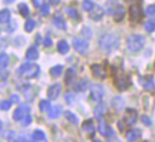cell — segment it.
Masks as SVG:
<instances>
[{
    "instance_id": "obj_1",
    "label": "cell",
    "mask_w": 155,
    "mask_h": 142,
    "mask_svg": "<svg viewBox=\"0 0 155 142\" xmlns=\"http://www.w3.org/2000/svg\"><path fill=\"white\" fill-rule=\"evenodd\" d=\"M119 44H120V38L116 34H111V33L103 34L98 40V46L104 52H109L119 47Z\"/></svg>"
},
{
    "instance_id": "obj_2",
    "label": "cell",
    "mask_w": 155,
    "mask_h": 142,
    "mask_svg": "<svg viewBox=\"0 0 155 142\" xmlns=\"http://www.w3.org/2000/svg\"><path fill=\"white\" fill-rule=\"evenodd\" d=\"M145 44V38L139 34H132L127 38V47L131 52H138L143 49Z\"/></svg>"
},
{
    "instance_id": "obj_3",
    "label": "cell",
    "mask_w": 155,
    "mask_h": 142,
    "mask_svg": "<svg viewBox=\"0 0 155 142\" xmlns=\"http://www.w3.org/2000/svg\"><path fill=\"white\" fill-rule=\"evenodd\" d=\"M17 73H18L19 76L24 75V76H27V78H29V79H33V78H36V76L39 75L40 68H39V66H36V64L24 63V64H22V66L18 68Z\"/></svg>"
},
{
    "instance_id": "obj_4",
    "label": "cell",
    "mask_w": 155,
    "mask_h": 142,
    "mask_svg": "<svg viewBox=\"0 0 155 142\" xmlns=\"http://www.w3.org/2000/svg\"><path fill=\"white\" fill-rule=\"evenodd\" d=\"M128 15H130V19L132 22H139L143 18V11L139 4H132L128 7Z\"/></svg>"
},
{
    "instance_id": "obj_5",
    "label": "cell",
    "mask_w": 155,
    "mask_h": 142,
    "mask_svg": "<svg viewBox=\"0 0 155 142\" xmlns=\"http://www.w3.org/2000/svg\"><path fill=\"white\" fill-rule=\"evenodd\" d=\"M104 96V89L102 85L99 84H93L91 86V100L99 102L102 100V97Z\"/></svg>"
},
{
    "instance_id": "obj_6",
    "label": "cell",
    "mask_w": 155,
    "mask_h": 142,
    "mask_svg": "<svg viewBox=\"0 0 155 142\" xmlns=\"http://www.w3.org/2000/svg\"><path fill=\"white\" fill-rule=\"evenodd\" d=\"M115 85L117 86V89L120 90V91H122V90H126L127 87H128V85H130V80H128V78L126 76V75H124V74H115Z\"/></svg>"
},
{
    "instance_id": "obj_7",
    "label": "cell",
    "mask_w": 155,
    "mask_h": 142,
    "mask_svg": "<svg viewBox=\"0 0 155 142\" xmlns=\"http://www.w3.org/2000/svg\"><path fill=\"white\" fill-rule=\"evenodd\" d=\"M73 46L80 53H86L87 52V49H88L87 41H85L82 39H79V38H74L73 39Z\"/></svg>"
},
{
    "instance_id": "obj_8",
    "label": "cell",
    "mask_w": 155,
    "mask_h": 142,
    "mask_svg": "<svg viewBox=\"0 0 155 142\" xmlns=\"http://www.w3.org/2000/svg\"><path fill=\"white\" fill-rule=\"evenodd\" d=\"M91 72H92V74H93L96 78H98V79H104V78L107 76V70H105V68H104L102 64H98V63H94V64L91 66Z\"/></svg>"
},
{
    "instance_id": "obj_9",
    "label": "cell",
    "mask_w": 155,
    "mask_h": 142,
    "mask_svg": "<svg viewBox=\"0 0 155 142\" xmlns=\"http://www.w3.org/2000/svg\"><path fill=\"white\" fill-rule=\"evenodd\" d=\"M62 92V85L61 84H53L47 89V97L48 100H56Z\"/></svg>"
},
{
    "instance_id": "obj_10",
    "label": "cell",
    "mask_w": 155,
    "mask_h": 142,
    "mask_svg": "<svg viewBox=\"0 0 155 142\" xmlns=\"http://www.w3.org/2000/svg\"><path fill=\"white\" fill-rule=\"evenodd\" d=\"M124 120H125V124L128 125V126L134 125L136 121H137V110H134V109H127L126 110V114L124 117Z\"/></svg>"
},
{
    "instance_id": "obj_11",
    "label": "cell",
    "mask_w": 155,
    "mask_h": 142,
    "mask_svg": "<svg viewBox=\"0 0 155 142\" xmlns=\"http://www.w3.org/2000/svg\"><path fill=\"white\" fill-rule=\"evenodd\" d=\"M29 112H30V107L29 106H19L13 112V119L15 120H22Z\"/></svg>"
},
{
    "instance_id": "obj_12",
    "label": "cell",
    "mask_w": 155,
    "mask_h": 142,
    "mask_svg": "<svg viewBox=\"0 0 155 142\" xmlns=\"http://www.w3.org/2000/svg\"><path fill=\"white\" fill-rule=\"evenodd\" d=\"M98 131L103 137H110L113 135V129L105 123V121H99L98 124Z\"/></svg>"
},
{
    "instance_id": "obj_13",
    "label": "cell",
    "mask_w": 155,
    "mask_h": 142,
    "mask_svg": "<svg viewBox=\"0 0 155 142\" xmlns=\"http://www.w3.org/2000/svg\"><path fill=\"white\" fill-rule=\"evenodd\" d=\"M103 16H104V10L101 6H94V8L91 11V15H90V17L93 21H99L103 18Z\"/></svg>"
},
{
    "instance_id": "obj_14",
    "label": "cell",
    "mask_w": 155,
    "mask_h": 142,
    "mask_svg": "<svg viewBox=\"0 0 155 142\" xmlns=\"http://www.w3.org/2000/svg\"><path fill=\"white\" fill-rule=\"evenodd\" d=\"M105 110H107V106H105V103L99 101V103L94 107V117L98 118V119H101V118L104 115Z\"/></svg>"
},
{
    "instance_id": "obj_15",
    "label": "cell",
    "mask_w": 155,
    "mask_h": 142,
    "mask_svg": "<svg viewBox=\"0 0 155 142\" xmlns=\"http://www.w3.org/2000/svg\"><path fill=\"white\" fill-rule=\"evenodd\" d=\"M88 80L87 79H81L80 81H78L76 84H75V86H74V90L76 91V92H84V91H86L87 90V87H88Z\"/></svg>"
},
{
    "instance_id": "obj_16",
    "label": "cell",
    "mask_w": 155,
    "mask_h": 142,
    "mask_svg": "<svg viewBox=\"0 0 155 142\" xmlns=\"http://www.w3.org/2000/svg\"><path fill=\"white\" fill-rule=\"evenodd\" d=\"M111 106L114 109L116 110H121L125 106V102H124V98L121 96H115L113 100H111Z\"/></svg>"
},
{
    "instance_id": "obj_17",
    "label": "cell",
    "mask_w": 155,
    "mask_h": 142,
    "mask_svg": "<svg viewBox=\"0 0 155 142\" xmlns=\"http://www.w3.org/2000/svg\"><path fill=\"white\" fill-rule=\"evenodd\" d=\"M140 136H142V131H140L139 129H137V130H131V131H128V132L126 134V138H127L128 141H136V140L140 138Z\"/></svg>"
},
{
    "instance_id": "obj_18",
    "label": "cell",
    "mask_w": 155,
    "mask_h": 142,
    "mask_svg": "<svg viewBox=\"0 0 155 142\" xmlns=\"http://www.w3.org/2000/svg\"><path fill=\"white\" fill-rule=\"evenodd\" d=\"M53 23H54V25H56L57 28H59V29H65V21L63 19V17H62L61 15L56 13V15L53 16Z\"/></svg>"
},
{
    "instance_id": "obj_19",
    "label": "cell",
    "mask_w": 155,
    "mask_h": 142,
    "mask_svg": "<svg viewBox=\"0 0 155 142\" xmlns=\"http://www.w3.org/2000/svg\"><path fill=\"white\" fill-rule=\"evenodd\" d=\"M39 57V52L36 50V47H29L27 50V53H25V58L28 61H34Z\"/></svg>"
},
{
    "instance_id": "obj_20",
    "label": "cell",
    "mask_w": 155,
    "mask_h": 142,
    "mask_svg": "<svg viewBox=\"0 0 155 142\" xmlns=\"http://www.w3.org/2000/svg\"><path fill=\"white\" fill-rule=\"evenodd\" d=\"M82 130L86 131L87 134L92 135V134L94 132V130H96V129H94V125H93V121H92L91 119L84 121V124H82Z\"/></svg>"
},
{
    "instance_id": "obj_21",
    "label": "cell",
    "mask_w": 155,
    "mask_h": 142,
    "mask_svg": "<svg viewBox=\"0 0 155 142\" xmlns=\"http://www.w3.org/2000/svg\"><path fill=\"white\" fill-rule=\"evenodd\" d=\"M142 85H143V87H144L145 90H149V91H153V90L155 89V83H154V80H153L151 76H149V78L145 79V80L142 79Z\"/></svg>"
},
{
    "instance_id": "obj_22",
    "label": "cell",
    "mask_w": 155,
    "mask_h": 142,
    "mask_svg": "<svg viewBox=\"0 0 155 142\" xmlns=\"http://www.w3.org/2000/svg\"><path fill=\"white\" fill-rule=\"evenodd\" d=\"M57 50H58V52L62 53V55L67 53V52L69 51V45H68V42H67L65 40L58 41V44H57Z\"/></svg>"
},
{
    "instance_id": "obj_23",
    "label": "cell",
    "mask_w": 155,
    "mask_h": 142,
    "mask_svg": "<svg viewBox=\"0 0 155 142\" xmlns=\"http://www.w3.org/2000/svg\"><path fill=\"white\" fill-rule=\"evenodd\" d=\"M63 72V66L61 64H57V66H53L51 69H50V74L52 78H58Z\"/></svg>"
},
{
    "instance_id": "obj_24",
    "label": "cell",
    "mask_w": 155,
    "mask_h": 142,
    "mask_svg": "<svg viewBox=\"0 0 155 142\" xmlns=\"http://www.w3.org/2000/svg\"><path fill=\"white\" fill-rule=\"evenodd\" d=\"M46 140V136H45V134H44V131H41V130H35L34 132H33V135H31V141H45Z\"/></svg>"
},
{
    "instance_id": "obj_25",
    "label": "cell",
    "mask_w": 155,
    "mask_h": 142,
    "mask_svg": "<svg viewBox=\"0 0 155 142\" xmlns=\"http://www.w3.org/2000/svg\"><path fill=\"white\" fill-rule=\"evenodd\" d=\"M10 19H11V12H10V10H7V8L1 10L0 11V21L2 23H6V22H10Z\"/></svg>"
},
{
    "instance_id": "obj_26",
    "label": "cell",
    "mask_w": 155,
    "mask_h": 142,
    "mask_svg": "<svg viewBox=\"0 0 155 142\" xmlns=\"http://www.w3.org/2000/svg\"><path fill=\"white\" fill-rule=\"evenodd\" d=\"M61 110H62V107H61L59 104H57V106L52 107V108L48 110V117H50L51 119H54V118H57V117L61 114Z\"/></svg>"
},
{
    "instance_id": "obj_27",
    "label": "cell",
    "mask_w": 155,
    "mask_h": 142,
    "mask_svg": "<svg viewBox=\"0 0 155 142\" xmlns=\"http://www.w3.org/2000/svg\"><path fill=\"white\" fill-rule=\"evenodd\" d=\"M74 79H75V72H74V69H68V72H67V74H65V84L67 85H71L73 84V81H74Z\"/></svg>"
},
{
    "instance_id": "obj_28",
    "label": "cell",
    "mask_w": 155,
    "mask_h": 142,
    "mask_svg": "<svg viewBox=\"0 0 155 142\" xmlns=\"http://www.w3.org/2000/svg\"><path fill=\"white\" fill-rule=\"evenodd\" d=\"M64 115H65V118L68 119V121H70L71 124H74V125H76L78 123H79V118L73 113V112H70V110H67V112H64Z\"/></svg>"
},
{
    "instance_id": "obj_29",
    "label": "cell",
    "mask_w": 155,
    "mask_h": 142,
    "mask_svg": "<svg viewBox=\"0 0 155 142\" xmlns=\"http://www.w3.org/2000/svg\"><path fill=\"white\" fill-rule=\"evenodd\" d=\"M18 11H19V15H22L23 17H28V16H29V13H30L29 7H28L24 2H22V4H19V5H18Z\"/></svg>"
},
{
    "instance_id": "obj_30",
    "label": "cell",
    "mask_w": 155,
    "mask_h": 142,
    "mask_svg": "<svg viewBox=\"0 0 155 142\" xmlns=\"http://www.w3.org/2000/svg\"><path fill=\"white\" fill-rule=\"evenodd\" d=\"M94 2L92 0H84L82 1V10L84 11H87V12H91L93 8H94Z\"/></svg>"
},
{
    "instance_id": "obj_31",
    "label": "cell",
    "mask_w": 155,
    "mask_h": 142,
    "mask_svg": "<svg viewBox=\"0 0 155 142\" xmlns=\"http://www.w3.org/2000/svg\"><path fill=\"white\" fill-rule=\"evenodd\" d=\"M8 63H10V57H8L5 52H2V53L0 55V67H1L2 69H5V68L8 66Z\"/></svg>"
},
{
    "instance_id": "obj_32",
    "label": "cell",
    "mask_w": 155,
    "mask_h": 142,
    "mask_svg": "<svg viewBox=\"0 0 155 142\" xmlns=\"http://www.w3.org/2000/svg\"><path fill=\"white\" fill-rule=\"evenodd\" d=\"M67 13H68V16L71 18V19H80V15H79V12H78V10H75V8H73V7H68L67 8Z\"/></svg>"
},
{
    "instance_id": "obj_33",
    "label": "cell",
    "mask_w": 155,
    "mask_h": 142,
    "mask_svg": "<svg viewBox=\"0 0 155 142\" xmlns=\"http://www.w3.org/2000/svg\"><path fill=\"white\" fill-rule=\"evenodd\" d=\"M39 108L41 112H48L51 108H50V102L46 101V100H42L40 101V104H39Z\"/></svg>"
},
{
    "instance_id": "obj_34",
    "label": "cell",
    "mask_w": 155,
    "mask_h": 142,
    "mask_svg": "<svg viewBox=\"0 0 155 142\" xmlns=\"http://www.w3.org/2000/svg\"><path fill=\"white\" fill-rule=\"evenodd\" d=\"M34 28H35V21L34 19H28L25 22V24H24V29L27 32H31Z\"/></svg>"
},
{
    "instance_id": "obj_35",
    "label": "cell",
    "mask_w": 155,
    "mask_h": 142,
    "mask_svg": "<svg viewBox=\"0 0 155 142\" xmlns=\"http://www.w3.org/2000/svg\"><path fill=\"white\" fill-rule=\"evenodd\" d=\"M12 106V101L10 100H4L1 103H0V108L2 109V110H7V109H10V107Z\"/></svg>"
},
{
    "instance_id": "obj_36",
    "label": "cell",
    "mask_w": 155,
    "mask_h": 142,
    "mask_svg": "<svg viewBox=\"0 0 155 142\" xmlns=\"http://www.w3.org/2000/svg\"><path fill=\"white\" fill-rule=\"evenodd\" d=\"M144 29H145L147 32H153V30H155V22H154V21H148V22H145Z\"/></svg>"
},
{
    "instance_id": "obj_37",
    "label": "cell",
    "mask_w": 155,
    "mask_h": 142,
    "mask_svg": "<svg viewBox=\"0 0 155 142\" xmlns=\"http://www.w3.org/2000/svg\"><path fill=\"white\" fill-rule=\"evenodd\" d=\"M21 123H22V125H23V126H28V125L31 123V117H30V114L28 113V114H27V115L21 120Z\"/></svg>"
},
{
    "instance_id": "obj_38",
    "label": "cell",
    "mask_w": 155,
    "mask_h": 142,
    "mask_svg": "<svg viewBox=\"0 0 155 142\" xmlns=\"http://www.w3.org/2000/svg\"><path fill=\"white\" fill-rule=\"evenodd\" d=\"M64 98H65L67 103H69V104H74V102H75V95H73V93H67Z\"/></svg>"
},
{
    "instance_id": "obj_39",
    "label": "cell",
    "mask_w": 155,
    "mask_h": 142,
    "mask_svg": "<svg viewBox=\"0 0 155 142\" xmlns=\"http://www.w3.org/2000/svg\"><path fill=\"white\" fill-rule=\"evenodd\" d=\"M140 120H142V123H143L144 125H147V126H150V125H151V119H150L148 115H145V114H143V115L140 117Z\"/></svg>"
},
{
    "instance_id": "obj_40",
    "label": "cell",
    "mask_w": 155,
    "mask_h": 142,
    "mask_svg": "<svg viewBox=\"0 0 155 142\" xmlns=\"http://www.w3.org/2000/svg\"><path fill=\"white\" fill-rule=\"evenodd\" d=\"M145 12H147L148 16H154L155 15V5H149L145 8Z\"/></svg>"
},
{
    "instance_id": "obj_41",
    "label": "cell",
    "mask_w": 155,
    "mask_h": 142,
    "mask_svg": "<svg viewBox=\"0 0 155 142\" xmlns=\"http://www.w3.org/2000/svg\"><path fill=\"white\" fill-rule=\"evenodd\" d=\"M40 10H41V16H47L48 12H50V6H48V4H47V5H42V6L40 7Z\"/></svg>"
},
{
    "instance_id": "obj_42",
    "label": "cell",
    "mask_w": 155,
    "mask_h": 142,
    "mask_svg": "<svg viewBox=\"0 0 155 142\" xmlns=\"http://www.w3.org/2000/svg\"><path fill=\"white\" fill-rule=\"evenodd\" d=\"M44 46H45V47L52 46V39H51V36H48V35L45 36V39H44Z\"/></svg>"
},
{
    "instance_id": "obj_43",
    "label": "cell",
    "mask_w": 155,
    "mask_h": 142,
    "mask_svg": "<svg viewBox=\"0 0 155 142\" xmlns=\"http://www.w3.org/2000/svg\"><path fill=\"white\" fill-rule=\"evenodd\" d=\"M82 34H84V36H86V38H88V39L92 36V34H91V29H90V28H86V27L82 29Z\"/></svg>"
},
{
    "instance_id": "obj_44",
    "label": "cell",
    "mask_w": 155,
    "mask_h": 142,
    "mask_svg": "<svg viewBox=\"0 0 155 142\" xmlns=\"http://www.w3.org/2000/svg\"><path fill=\"white\" fill-rule=\"evenodd\" d=\"M44 1L45 0H33V4H34L35 7H41L44 5Z\"/></svg>"
},
{
    "instance_id": "obj_45",
    "label": "cell",
    "mask_w": 155,
    "mask_h": 142,
    "mask_svg": "<svg viewBox=\"0 0 155 142\" xmlns=\"http://www.w3.org/2000/svg\"><path fill=\"white\" fill-rule=\"evenodd\" d=\"M11 101H12L13 103H18V102H19V97H18L17 95H12V96H11Z\"/></svg>"
},
{
    "instance_id": "obj_46",
    "label": "cell",
    "mask_w": 155,
    "mask_h": 142,
    "mask_svg": "<svg viewBox=\"0 0 155 142\" xmlns=\"http://www.w3.org/2000/svg\"><path fill=\"white\" fill-rule=\"evenodd\" d=\"M59 1H61V0H48V4H50V5H57Z\"/></svg>"
},
{
    "instance_id": "obj_47",
    "label": "cell",
    "mask_w": 155,
    "mask_h": 142,
    "mask_svg": "<svg viewBox=\"0 0 155 142\" xmlns=\"http://www.w3.org/2000/svg\"><path fill=\"white\" fill-rule=\"evenodd\" d=\"M119 129H120V131H124V125H122V121H119Z\"/></svg>"
},
{
    "instance_id": "obj_48",
    "label": "cell",
    "mask_w": 155,
    "mask_h": 142,
    "mask_svg": "<svg viewBox=\"0 0 155 142\" xmlns=\"http://www.w3.org/2000/svg\"><path fill=\"white\" fill-rule=\"evenodd\" d=\"M5 2H12V1H15V0H4Z\"/></svg>"
}]
</instances>
